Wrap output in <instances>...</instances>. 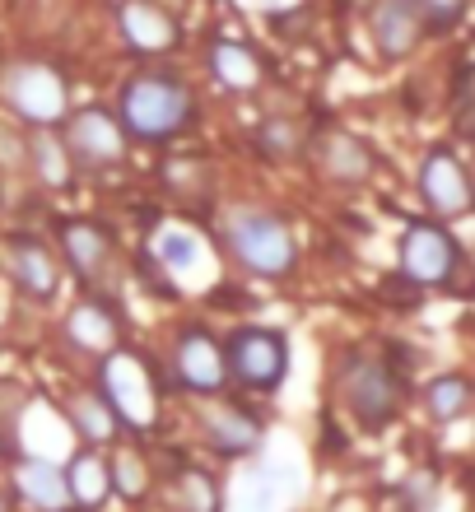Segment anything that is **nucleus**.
<instances>
[{
    "label": "nucleus",
    "instance_id": "1",
    "mask_svg": "<svg viewBox=\"0 0 475 512\" xmlns=\"http://www.w3.org/2000/svg\"><path fill=\"white\" fill-rule=\"evenodd\" d=\"M117 122L136 140H173L196 122V98L177 75H136L117 98Z\"/></svg>",
    "mask_w": 475,
    "mask_h": 512
},
{
    "label": "nucleus",
    "instance_id": "2",
    "mask_svg": "<svg viewBox=\"0 0 475 512\" xmlns=\"http://www.w3.org/2000/svg\"><path fill=\"white\" fill-rule=\"evenodd\" d=\"M98 396L108 401L117 424L131 433H150L163 415V378L159 368L136 350H112L98 364Z\"/></svg>",
    "mask_w": 475,
    "mask_h": 512
},
{
    "label": "nucleus",
    "instance_id": "3",
    "mask_svg": "<svg viewBox=\"0 0 475 512\" xmlns=\"http://www.w3.org/2000/svg\"><path fill=\"white\" fill-rule=\"evenodd\" d=\"M224 243L261 280H285L299 261V243H294L289 224L280 215H266V210H238L224 229Z\"/></svg>",
    "mask_w": 475,
    "mask_h": 512
},
{
    "label": "nucleus",
    "instance_id": "4",
    "mask_svg": "<svg viewBox=\"0 0 475 512\" xmlns=\"http://www.w3.org/2000/svg\"><path fill=\"white\" fill-rule=\"evenodd\" d=\"M340 391H345V405L350 415L359 419L364 433H378L392 424V415L401 410V396H406V382L396 378V368L382 359V354H354L345 373H340Z\"/></svg>",
    "mask_w": 475,
    "mask_h": 512
},
{
    "label": "nucleus",
    "instance_id": "5",
    "mask_svg": "<svg viewBox=\"0 0 475 512\" xmlns=\"http://www.w3.org/2000/svg\"><path fill=\"white\" fill-rule=\"evenodd\" d=\"M396 266L420 289H443L462 266V247L438 219H410L401 233V247H396Z\"/></svg>",
    "mask_w": 475,
    "mask_h": 512
},
{
    "label": "nucleus",
    "instance_id": "6",
    "mask_svg": "<svg viewBox=\"0 0 475 512\" xmlns=\"http://www.w3.org/2000/svg\"><path fill=\"white\" fill-rule=\"evenodd\" d=\"M0 94L14 108V117H24L38 131L42 126L52 131L56 122H66V80L47 61H19V66H10L5 80H0Z\"/></svg>",
    "mask_w": 475,
    "mask_h": 512
},
{
    "label": "nucleus",
    "instance_id": "7",
    "mask_svg": "<svg viewBox=\"0 0 475 512\" xmlns=\"http://www.w3.org/2000/svg\"><path fill=\"white\" fill-rule=\"evenodd\" d=\"M229 378H238L247 391H275L289 373V340L275 326H243L224 345Z\"/></svg>",
    "mask_w": 475,
    "mask_h": 512
},
{
    "label": "nucleus",
    "instance_id": "8",
    "mask_svg": "<svg viewBox=\"0 0 475 512\" xmlns=\"http://www.w3.org/2000/svg\"><path fill=\"white\" fill-rule=\"evenodd\" d=\"M61 145L70 154V168H84V173H108L126 159V131L117 122V112H108L103 103L70 112Z\"/></svg>",
    "mask_w": 475,
    "mask_h": 512
},
{
    "label": "nucleus",
    "instance_id": "9",
    "mask_svg": "<svg viewBox=\"0 0 475 512\" xmlns=\"http://www.w3.org/2000/svg\"><path fill=\"white\" fill-rule=\"evenodd\" d=\"M303 499V466L289 457H261L233 485L229 512H289Z\"/></svg>",
    "mask_w": 475,
    "mask_h": 512
},
{
    "label": "nucleus",
    "instance_id": "10",
    "mask_svg": "<svg viewBox=\"0 0 475 512\" xmlns=\"http://www.w3.org/2000/svg\"><path fill=\"white\" fill-rule=\"evenodd\" d=\"M420 196L434 219H462L471 210V177L448 145H434L420 163Z\"/></svg>",
    "mask_w": 475,
    "mask_h": 512
},
{
    "label": "nucleus",
    "instance_id": "11",
    "mask_svg": "<svg viewBox=\"0 0 475 512\" xmlns=\"http://www.w3.org/2000/svg\"><path fill=\"white\" fill-rule=\"evenodd\" d=\"M173 373L177 382L196 396H215L229 382V359H224V345H219L205 326H187L173 345Z\"/></svg>",
    "mask_w": 475,
    "mask_h": 512
},
{
    "label": "nucleus",
    "instance_id": "12",
    "mask_svg": "<svg viewBox=\"0 0 475 512\" xmlns=\"http://www.w3.org/2000/svg\"><path fill=\"white\" fill-rule=\"evenodd\" d=\"M61 252H66V266L75 270V280L89 289H103L112 280L117 247H112L108 229H98L89 219H70V224H61Z\"/></svg>",
    "mask_w": 475,
    "mask_h": 512
},
{
    "label": "nucleus",
    "instance_id": "13",
    "mask_svg": "<svg viewBox=\"0 0 475 512\" xmlns=\"http://www.w3.org/2000/svg\"><path fill=\"white\" fill-rule=\"evenodd\" d=\"M66 340L75 345L80 354H94V359H103V354L122 350V317L103 303V298H84V303H75V308L66 312Z\"/></svg>",
    "mask_w": 475,
    "mask_h": 512
},
{
    "label": "nucleus",
    "instance_id": "14",
    "mask_svg": "<svg viewBox=\"0 0 475 512\" xmlns=\"http://www.w3.org/2000/svg\"><path fill=\"white\" fill-rule=\"evenodd\" d=\"M117 24H122V38L136 47L140 56H159V52H173L177 47V19L163 5L154 0H122L117 10Z\"/></svg>",
    "mask_w": 475,
    "mask_h": 512
},
{
    "label": "nucleus",
    "instance_id": "15",
    "mask_svg": "<svg viewBox=\"0 0 475 512\" xmlns=\"http://www.w3.org/2000/svg\"><path fill=\"white\" fill-rule=\"evenodd\" d=\"M368 33H373V42H378V52L387 56V61H401V56H410L420 47L424 24H420V14H415L410 0H373V10H368Z\"/></svg>",
    "mask_w": 475,
    "mask_h": 512
},
{
    "label": "nucleus",
    "instance_id": "16",
    "mask_svg": "<svg viewBox=\"0 0 475 512\" xmlns=\"http://www.w3.org/2000/svg\"><path fill=\"white\" fill-rule=\"evenodd\" d=\"M5 266H10V280L19 284L28 298H38V303L56 298V289H61V266H56V256L47 252L38 238H10Z\"/></svg>",
    "mask_w": 475,
    "mask_h": 512
},
{
    "label": "nucleus",
    "instance_id": "17",
    "mask_svg": "<svg viewBox=\"0 0 475 512\" xmlns=\"http://www.w3.org/2000/svg\"><path fill=\"white\" fill-rule=\"evenodd\" d=\"M313 159H317V173L340 182V187H359L373 173V149L350 131H326L313 145Z\"/></svg>",
    "mask_w": 475,
    "mask_h": 512
},
{
    "label": "nucleus",
    "instance_id": "18",
    "mask_svg": "<svg viewBox=\"0 0 475 512\" xmlns=\"http://www.w3.org/2000/svg\"><path fill=\"white\" fill-rule=\"evenodd\" d=\"M205 447H215L219 457H252L261 452V424L247 415L243 405H215L201 415Z\"/></svg>",
    "mask_w": 475,
    "mask_h": 512
},
{
    "label": "nucleus",
    "instance_id": "19",
    "mask_svg": "<svg viewBox=\"0 0 475 512\" xmlns=\"http://www.w3.org/2000/svg\"><path fill=\"white\" fill-rule=\"evenodd\" d=\"M19 503L38 512H70V489H66V471L47 457H24L19 471L10 475Z\"/></svg>",
    "mask_w": 475,
    "mask_h": 512
},
{
    "label": "nucleus",
    "instance_id": "20",
    "mask_svg": "<svg viewBox=\"0 0 475 512\" xmlns=\"http://www.w3.org/2000/svg\"><path fill=\"white\" fill-rule=\"evenodd\" d=\"M66 471V489H70V508L80 512H94L112 499V480H108V461L98 452H75Z\"/></svg>",
    "mask_w": 475,
    "mask_h": 512
},
{
    "label": "nucleus",
    "instance_id": "21",
    "mask_svg": "<svg viewBox=\"0 0 475 512\" xmlns=\"http://www.w3.org/2000/svg\"><path fill=\"white\" fill-rule=\"evenodd\" d=\"M210 70H215V80L224 84V89H238V94L261 89V80H266L261 56L252 52V47H243V42H229V38L210 47Z\"/></svg>",
    "mask_w": 475,
    "mask_h": 512
},
{
    "label": "nucleus",
    "instance_id": "22",
    "mask_svg": "<svg viewBox=\"0 0 475 512\" xmlns=\"http://www.w3.org/2000/svg\"><path fill=\"white\" fill-rule=\"evenodd\" d=\"M66 419L75 424V433H80L84 443H112V438L122 433L117 415L108 410V401H103L98 391H80V396H70V401H66Z\"/></svg>",
    "mask_w": 475,
    "mask_h": 512
},
{
    "label": "nucleus",
    "instance_id": "23",
    "mask_svg": "<svg viewBox=\"0 0 475 512\" xmlns=\"http://www.w3.org/2000/svg\"><path fill=\"white\" fill-rule=\"evenodd\" d=\"M28 163H33V177H38L42 187H52V191L70 187V177H75L70 154H66V145H61V135H52L47 126L28 140Z\"/></svg>",
    "mask_w": 475,
    "mask_h": 512
},
{
    "label": "nucleus",
    "instance_id": "24",
    "mask_svg": "<svg viewBox=\"0 0 475 512\" xmlns=\"http://www.w3.org/2000/svg\"><path fill=\"white\" fill-rule=\"evenodd\" d=\"M108 480H112V494H122L126 503H140L154 485V471L136 447H117L108 461Z\"/></svg>",
    "mask_w": 475,
    "mask_h": 512
},
{
    "label": "nucleus",
    "instance_id": "25",
    "mask_svg": "<svg viewBox=\"0 0 475 512\" xmlns=\"http://www.w3.org/2000/svg\"><path fill=\"white\" fill-rule=\"evenodd\" d=\"M471 401H475V391L462 373H443V378H434L429 391H424V405H429V415H434L438 424H457V419H466Z\"/></svg>",
    "mask_w": 475,
    "mask_h": 512
},
{
    "label": "nucleus",
    "instance_id": "26",
    "mask_svg": "<svg viewBox=\"0 0 475 512\" xmlns=\"http://www.w3.org/2000/svg\"><path fill=\"white\" fill-rule=\"evenodd\" d=\"M224 508V499H219L215 480L205 471H196V466H187V471L173 480V494H168V512H219Z\"/></svg>",
    "mask_w": 475,
    "mask_h": 512
},
{
    "label": "nucleus",
    "instance_id": "27",
    "mask_svg": "<svg viewBox=\"0 0 475 512\" xmlns=\"http://www.w3.org/2000/svg\"><path fill=\"white\" fill-rule=\"evenodd\" d=\"M159 261L168 270H191L196 261H201V238H196V233H182V229L163 233L159 238Z\"/></svg>",
    "mask_w": 475,
    "mask_h": 512
},
{
    "label": "nucleus",
    "instance_id": "28",
    "mask_svg": "<svg viewBox=\"0 0 475 512\" xmlns=\"http://www.w3.org/2000/svg\"><path fill=\"white\" fill-rule=\"evenodd\" d=\"M261 149L275 159H299L303 154V131L294 122H266L261 126Z\"/></svg>",
    "mask_w": 475,
    "mask_h": 512
},
{
    "label": "nucleus",
    "instance_id": "29",
    "mask_svg": "<svg viewBox=\"0 0 475 512\" xmlns=\"http://www.w3.org/2000/svg\"><path fill=\"white\" fill-rule=\"evenodd\" d=\"M410 5L420 14L424 33H429V28H434V33H448V28L466 14V0H410Z\"/></svg>",
    "mask_w": 475,
    "mask_h": 512
},
{
    "label": "nucleus",
    "instance_id": "30",
    "mask_svg": "<svg viewBox=\"0 0 475 512\" xmlns=\"http://www.w3.org/2000/svg\"><path fill=\"white\" fill-rule=\"evenodd\" d=\"M24 415H28V391L19 387V382H0V433L14 438Z\"/></svg>",
    "mask_w": 475,
    "mask_h": 512
},
{
    "label": "nucleus",
    "instance_id": "31",
    "mask_svg": "<svg viewBox=\"0 0 475 512\" xmlns=\"http://www.w3.org/2000/svg\"><path fill=\"white\" fill-rule=\"evenodd\" d=\"M19 508V494H14V480L10 475H0V512H14Z\"/></svg>",
    "mask_w": 475,
    "mask_h": 512
},
{
    "label": "nucleus",
    "instance_id": "32",
    "mask_svg": "<svg viewBox=\"0 0 475 512\" xmlns=\"http://www.w3.org/2000/svg\"><path fill=\"white\" fill-rule=\"evenodd\" d=\"M247 5H257V10H266V14H285V10H299L303 0H247Z\"/></svg>",
    "mask_w": 475,
    "mask_h": 512
},
{
    "label": "nucleus",
    "instance_id": "33",
    "mask_svg": "<svg viewBox=\"0 0 475 512\" xmlns=\"http://www.w3.org/2000/svg\"><path fill=\"white\" fill-rule=\"evenodd\" d=\"M5 452H10V438H5V433H0V457H5Z\"/></svg>",
    "mask_w": 475,
    "mask_h": 512
}]
</instances>
